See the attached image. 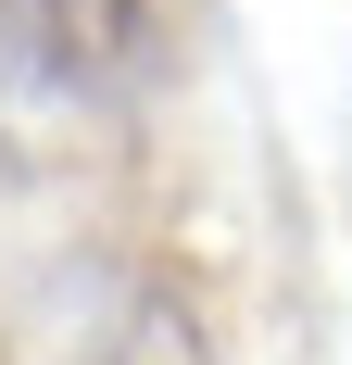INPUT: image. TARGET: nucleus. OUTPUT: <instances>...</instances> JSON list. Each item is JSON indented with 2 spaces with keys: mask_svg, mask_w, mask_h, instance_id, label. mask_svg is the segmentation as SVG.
I'll list each match as a JSON object with an SVG mask.
<instances>
[{
  "mask_svg": "<svg viewBox=\"0 0 352 365\" xmlns=\"http://www.w3.org/2000/svg\"><path fill=\"white\" fill-rule=\"evenodd\" d=\"M164 63L151 0H0V88L26 101H139Z\"/></svg>",
  "mask_w": 352,
  "mask_h": 365,
  "instance_id": "1",
  "label": "nucleus"
}]
</instances>
